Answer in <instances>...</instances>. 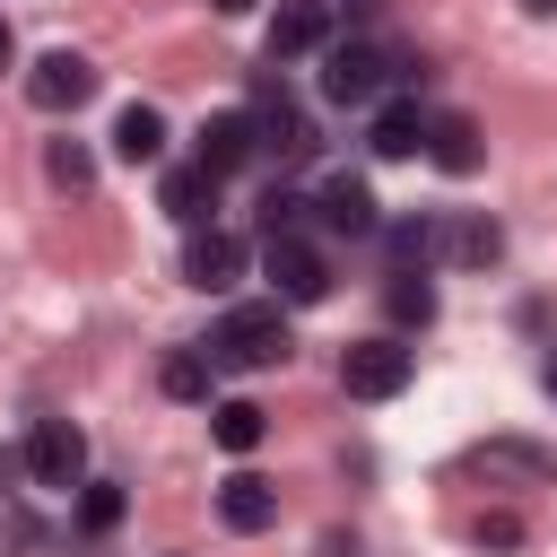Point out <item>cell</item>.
Returning a JSON list of instances; mask_svg holds the SVG:
<instances>
[{
    "label": "cell",
    "mask_w": 557,
    "mask_h": 557,
    "mask_svg": "<svg viewBox=\"0 0 557 557\" xmlns=\"http://www.w3.org/2000/svg\"><path fill=\"white\" fill-rule=\"evenodd\" d=\"M26 96H35V104H44V113H78V104H87V96H96V61H87V52H70V44H61V52H44V61H35V70H26Z\"/></svg>",
    "instance_id": "obj_5"
},
{
    "label": "cell",
    "mask_w": 557,
    "mask_h": 557,
    "mask_svg": "<svg viewBox=\"0 0 557 557\" xmlns=\"http://www.w3.org/2000/svg\"><path fill=\"white\" fill-rule=\"evenodd\" d=\"M496 244H505V235H496L487 218H470V226H453V252H461V261H496Z\"/></svg>",
    "instance_id": "obj_23"
},
{
    "label": "cell",
    "mask_w": 557,
    "mask_h": 557,
    "mask_svg": "<svg viewBox=\"0 0 557 557\" xmlns=\"http://www.w3.org/2000/svg\"><path fill=\"white\" fill-rule=\"evenodd\" d=\"M287 313H278V296L270 305H235L218 331H209V357L226 366V374H270V366H287Z\"/></svg>",
    "instance_id": "obj_1"
},
{
    "label": "cell",
    "mask_w": 557,
    "mask_h": 557,
    "mask_svg": "<svg viewBox=\"0 0 557 557\" xmlns=\"http://www.w3.org/2000/svg\"><path fill=\"white\" fill-rule=\"evenodd\" d=\"M26 470H35L44 487H78V479H87V435H78L70 418H35V435H26Z\"/></svg>",
    "instance_id": "obj_8"
},
{
    "label": "cell",
    "mask_w": 557,
    "mask_h": 557,
    "mask_svg": "<svg viewBox=\"0 0 557 557\" xmlns=\"http://www.w3.org/2000/svg\"><path fill=\"white\" fill-rule=\"evenodd\" d=\"M470 531H479V548H513V540H522V522H513V513H479Z\"/></svg>",
    "instance_id": "obj_25"
},
{
    "label": "cell",
    "mask_w": 557,
    "mask_h": 557,
    "mask_svg": "<svg viewBox=\"0 0 557 557\" xmlns=\"http://www.w3.org/2000/svg\"><path fill=\"white\" fill-rule=\"evenodd\" d=\"M218 522H226V531H244V540H252V531H270V522H278V487H270V479H252V470H235V479L218 487Z\"/></svg>",
    "instance_id": "obj_12"
},
{
    "label": "cell",
    "mask_w": 557,
    "mask_h": 557,
    "mask_svg": "<svg viewBox=\"0 0 557 557\" xmlns=\"http://www.w3.org/2000/svg\"><path fill=\"white\" fill-rule=\"evenodd\" d=\"M122 522V487L113 479H87V496H78V531H113Z\"/></svg>",
    "instance_id": "obj_20"
},
{
    "label": "cell",
    "mask_w": 557,
    "mask_h": 557,
    "mask_svg": "<svg viewBox=\"0 0 557 557\" xmlns=\"http://www.w3.org/2000/svg\"><path fill=\"white\" fill-rule=\"evenodd\" d=\"M209 374H218V357H209V348H165V366H157L165 400H209Z\"/></svg>",
    "instance_id": "obj_17"
},
{
    "label": "cell",
    "mask_w": 557,
    "mask_h": 557,
    "mask_svg": "<svg viewBox=\"0 0 557 557\" xmlns=\"http://www.w3.org/2000/svg\"><path fill=\"white\" fill-rule=\"evenodd\" d=\"M244 113H252V131H261V148H278V157H305V148H313V122H305V104L287 96V78H261Z\"/></svg>",
    "instance_id": "obj_6"
},
{
    "label": "cell",
    "mask_w": 557,
    "mask_h": 557,
    "mask_svg": "<svg viewBox=\"0 0 557 557\" xmlns=\"http://www.w3.org/2000/svg\"><path fill=\"white\" fill-rule=\"evenodd\" d=\"M44 165H52V183H70V191H78V183L96 174V157H87L78 139H52V157H44Z\"/></svg>",
    "instance_id": "obj_21"
},
{
    "label": "cell",
    "mask_w": 557,
    "mask_h": 557,
    "mask_svg": "<svg viewBox=\"0 0 557 557\" xmlns=\"http://www.w3.org/2000/svg\"><path fill=\"white\" fill-rule=\"evenodd\" d=\"M209 9H218V17H252L261 0H209Z\"/></svg>",
    "instance_id": "obj_26"
},
{
    "label": "cell",
    "mask_w": 557,
    "mask_h": 557,
    "mask_svg": "<svg viewBox=\"0 0 557 557\" xmlns=\"http://www.w3.org/2000/svg\"><path fill=\"white\" fill-rule=\"evenodd\" d=\"M113 157L122 165H157L165 157V113L157 104H122L113 113Z\"/></svg>",
    "instance_id": "obj_14"
},
{
    "label": "cell",
    "mask_w": 557,
    "mask_h": 557,
    "mask_svg": "<svg viewBox=\"0 0 557 557\" xmlns=\"http://www.w3.org/2000/svg\"><path fill=\"white\" fill-rule=\"evenodd\" d=\"M426 157H435L444 174H479V122H470V113H435V122H426Z\"/></svg>",
    "instance_id": "obj_15"
},
{
    "label": "cell",
    "mask_w": 557,
    "mask_h": 557,
    "mask_svg": "<svg viewBox=\"0 0 557 557\" xmlns=\"http://www.w3.org/2000/svg\"><path fill=\"white\" fill-rule=\"evenodd\" d=\"M261 435H270V418H261L252 400H218V409H209V444H218V453H252Z\"/></svg>",
    "instance_id": "obj_18"
},
{
    "label": "cell",
    "mask_w": 557,
    "mask_h": 557,
    "mask_svg": "<svg viewBox=\"0 0 557 557\" xmlns=\"http://www.w3.org/2000/svg\"><path fill=\"white\" fill-rule=\"evenodd\" d=\"M366 148H374V157H418V148H426V113H418V104H383L374 131H366Z\"/></svg>",
    "instance_id": "obj_16"
},
{
    "label": "cell",
    "mask_w": 557,
    "mask_h": 557,
    "mask_svg": "<svg viewBox=\"0 0 557 557\" xmlns=\"http://www.w3.org/2000/svg\"><path fill=\"white\" fill-rule=\"evenodd\" d=\"M157 209L174 218V226H209V209H218V174L191 157V165H165V183H157Z\"/></svg>",
    "instance_id": "obj_11"
},
{
    "label": "cell",
    "mask_w": 557,
    "mask_h": 557,
    "mask_svg": "<svg viewBox=\"0 0 557 557\" xmlns=\"http://www.w3.org/2000/svg\"><path fill=\"white\" fill-rule=\"evenodd\" d=\"M548 392H557V357H548Z\"/></svg>",
    "instance_id": "obj_29"
},
{
    "label": "cell",
    "mask_w": 557,
    "mask_h": 557,
    "mask_svg": "<svg viewBox=\"0 0 557 557\" xmlns=\"http://www.w3.org/2000/svg\"><path fill=\"white\" fill-rule=\"evenodd\" d=\"M296 218H305L296 191H261V235H296Z\"/></svg>",
    "instance_id": "obj_22"
},
{
    "label": "cell",
    "mask_w": 557,
    "mask_h": 557,
    "mask_svg": "<svg viewBox=\"0 0 557 557\" xmlns=\"http://www.w3.org/2000/svg\"><path fill=\"white\" fill-rule=\"evenodd\" d=\"M331 44V0H278L270 17V61H305Z\"/></svg>",
    "instance_id": "obj_10"
},
{
    "label": "cell",
    "mask_w": 557,
    "mask_h": 557,
    "mask_svg": "<svg viewBox=\"0 0 557 557\" xmlns=\"http://www.w3.org/2000/svg\"><path fill=\"white\" fill-rule=\"evenodd\" d=\"M9 52H17V44H9V17H0V70H9Z\"/></svg>",
    "instance_id": "obj_27"
},
{
    "label": "cell",
    "mask_w": 557,
    "mask_h": 557,
    "mask_svg": "<svg viewBox=\"0 0 557 557\" xmlns=\"http://www.w3.org/2000/svg\"><path fill=\"white\" fill-rule=\"evenodd\" d=\"M313 209H322L331 235H374V191H366V174H331V183L313 191Z\"/></svg>",
    "instance_id": "obj_13"
},
{
    "label": "cell",
    "mask_w": 557,
    "mask_h": 557,
    "mask_svg": "<svg viewBox=\"0 0 557 557\" xmlns=\"http://www.w3.org/2000/svg\"><path fill=\"white\" fill-rule=\"evenodd\" d=\"M531 9H540V17H557V0H531Z\"/></svg>",
    "instance_id": "obj_28"
},
{
    "label": "cell",
    "mask_w": 557,
    "mask_h": 557,
    "mask_svg": "<svg viewBox=\"0 0 557 557\" xmlns=\"http://www.w3.org/2000/svg\"><path fill=\"white\" fill-rule=\"evenodd\" d=\"M435 244H444V235H435L426 218H409V226H392V252H400V261H426Z\"/></svg>",
    "instance_id": "obj_24"
},
{
    "label": "cell",
    "mask_w": 557,
    "mask_h": 557,
    "mask_svg": "<svg viewBox=\"0 0 557 557\" xmlns=\"http://www.w3.org/2000/svg\"><path fill=\"white\" fill-rule=\"evenodd\" d=\"M339 392H348V400H392V392H409V348H400V339H357V348H339Z\"/></svg>",
    "instance_id": "obj_3"
},
{
    "label": "cell",
    "mask_w": 557,
    "mask_h": 557,
    "mask_svg": "<svg viewBox=\"0 0 557 557\" xmlns=\"http://www.w3.org/2000/svg\"><path fill=\"white\" fill-rule=\"evenodd\" d=\"M392 322H435V287H426L418 270L392 278Z\"/></svg>",
    "instance_id": "obj_19"
},
{
    "label": "cell",
    "mask_w": 557,
    "mask_h": 557,
    "mask_svg": "<svg viewBox=\"0 0 557 557\" xmlns=\"http://www.w3.org/2000/svg\"><path fill=\"white\" fill-rule=\"evenodd\" d=\"M383 78H392V70H383L374 44H322V96H331V104H374Z\"/></svg>",
    "instance_id": "obj_4"
},
{
    "label": "cell",
    "mask_w": 557,
    "mask_h": 557,
    "mask_svg": "<svg viewBox=\"0 0 557 557\" xmlns=\"http://www.w3.org/2000/svg\"><path fill=\"white\" fill-rule=\"evenodd\" d=\"M191 157H200L209 174H244V165L261 157V131H252V113H209V122L191 131Z\"/></svg>",
    "instance_id": "obj_9"
},
{
    "label": "cell",
    "mask_w": 557,
    "mask_h": 557,
    "mask_svg": "<svg viewBox=\"0 0 557 557\" xmlns=\"http://www.w3.org/2000/svg\"><path fill=\"white\" fill-rule=\"evenodd\" d=\"M183 278H191L200 296H226V287L244 278V235H226V226H191V235H183Z\"/></svg>",
    "instance_id": "obj_7"
},
{
    "label": "cell",
    "mask_w": 557,
    "mask_h": 557,
    "mask_svg": "<svg viewBox=\"0 0 557 557\" xmlns=\"http://www.w3.org/2000/svg\"><path fill=\"white\" fill-rule=\"evenodd\" d=\"M261 278L278 287V305H322V296H331V261H322L305 235H270V244H261Z\"/></svg>",
    "instance_id": "obj_2"
}]
</instances>
